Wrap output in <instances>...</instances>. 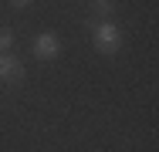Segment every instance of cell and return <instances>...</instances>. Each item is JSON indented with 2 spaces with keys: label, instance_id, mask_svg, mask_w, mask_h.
<instances>
[{
  "label": "cell",
  "instance_id": "1",
  "mask_svg": "<svg viewBox=\"0 0 159 152\" xmlns=\"http://www.w3.org/2000/svg\"><path fill=\"white\" fill-rule=\"evenodd\" d=\"M95 47L102 54H119V47H122V30L115 27L112 20L95 24Z\"/></svg>",
  "mask_w": 159,
  "mask_h": 152
},
{
  "label": "cell",
  "instance_id": "2",
  "mask_svg": "<svg viewBox=\"0 0 159 152\" xmlns=\"http://www.w3.org/2000/svg\"><path fill=\"white\" fill-rule=\"evenodd\" d=\"M31 51H34V58L51 61V58L61 54V37H58L54 30H44V34H37V37L31 41Z\"/></svg>",
  "mask_w": 159,
  "mask_h": 152
},
{
  "label": "cell",
  "instance_id": "3",
  "mask_svg": "<svg viewBox=\"0 0 159 152\" xmlns=\"http://www.w3.org/2000/svg\"><path fill=\"white\" fill-rule=\"evenodd\" d=\"M24 78V68L14 54H0V81H20Z\"/></svg>",
  "mask_w": 159,
  "mask_h": 152
},
{
  "label": "cell",
  "instance_id": "4",
  "mask_svg": "<svg viewBox=\"0 0 159 152\" xmlns=\"http://www.w3.org/2000/svg\"><path fill=\"white\" fill-rule=\"evenodd\" d=\"M14 44V30H7V27H0V51H7Z\"/></svg>",
  "mask_w": 159,
  "mask_h": 152
},
{
  "label": "cell",
  "instance_id": "5",
  "mask_svg": "<svg viewBox=\"0 0 159 152\" xmlns=\"http://www.w3.org/2000/svg\"><path fill=\"white\" fill-rule=\"evenodd\" d=\"M92 7H95V14H112V7H115V0H95Z\"/></svg>",
  "mask_w": 159,
  "mask_h": 152
},
{
  "label": "cell",
  "instance_id": "6",
  "mask_svg": "<svg viewBox=\"0 0 159 152\" xmlns=\"http://www.w3.org/2000/svg\"><path fill=\"white\" fill-rule=\"evenodd\" d=\"M10 3H14V7H17V10H24V7H31L34 0H10Z\"/></svg>",
  "mask_w": 159,
  "mask_h": 152
}]
</instances>
